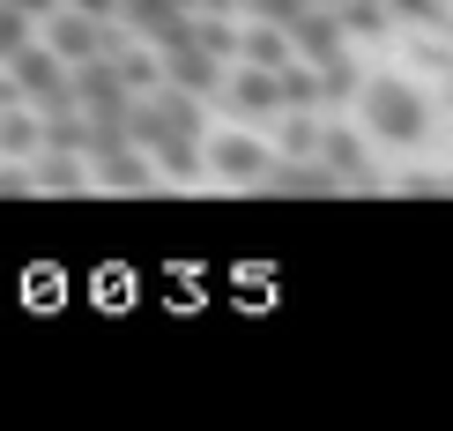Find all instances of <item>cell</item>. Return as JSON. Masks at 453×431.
Returning a JSON list of instances; mask_svg holds the SVG:
<instances>
[{"instance_id":"ffe728a7","label":"cell","mask_w":453,"mask_h":431,"mask_svg":"<svg viewBox=\"0 0 453 431\" xmlns=\"http://www.w3.org/2000/svg\"><path fill=\"white\" fill-rule=\"evenodd\" d=\"M312 8H342V0H312Z\"/></svg>"},{"instance_id":"5b68a950","label":"cell","mask_w":453,"mask_h":431,"mask_svg":"<svg viewBox=\"0 0 453 431\" xmlns=\"http://www.w3.org/2000/svg\"><path fill=\"white\" fill-rule=\"evenodd\" d=\"M157 186H164V172L149 164V149H134V142L89 157V194H157Z\"/></svg>"},{"instance_id":"ac0fdd59","label":"cell","mask_w":453,"mask_h":431,"mask_svg":"<svg viewBox=\"0 0 453 431\" xmlns=\"http://www.w3.org/2000/svg\"><path fill=\"white\" fill-rule=\"evenodd\" d=\"M0 194H23V164H0Z\"/></svg>"},{"instance_id":"8992f818","label":"cell","mask_w":453,"mask_h":431,"mask_svg":"<svg viewBox=\"0 0 453 431\" xmlns=\"http://www.w3.org/2000/svg\"><path fill=\"white\" fill-rule=\"evenodd\" d=\"M67 104L74 112H89V119H127V89H119V74H111V60H74L67 67Z\"/></svg>"},{"instance_id":"3957f363","label":"cell","mask_w":453,"mask_h":431,"mask_svg":"<svg viewBox=\"0 0 453 431\" xmlns=\"http://www.w3.org/2000/svg\"><path fill=\"white\" fill-rule=\"evenodd\" d=\"M0 67H8V82L23 89L30 112H60L67 104V60H60V52H45V45H30V37H23Z\"/></svg>"},{"instance_id":"7c38bea8","label":"cell","mask_w":453,"mask_h":431,"mask_svg":"<svg viewBox=\"0 0 453 431\" xmlns=\"http://www.w3.org/2000/svg\"><path fill=\"white\" fill-rule=\"evenodd\" d=\"M231 60H245V67H290L297 52H290V30L253 23V15H245V23H238V52H231Z\"/></svg>"},{"instance_id":"7a4b0ae2","label":"cell","mask_w":453,"mask_h":431,"mask_svg":"<svg viewBox=\"0 0 453 431\" xmlns=\"http://www.w3.org/2000/svg\"><path fill=\"white\" fill-rule=\"evenodd\" d=\"M37 23H45V37H37V45L60 52L67 67H74V60H104V52L127 37L119 23H111V15H82V8H67V0H60L52 15H37Z\"/></svg>"},{"instance_id":"ba28073f","label":"cell","mask_w":453,"mask_h":431,"mask_svg":"<svg viewBox=\"0 0 453 431\" xmlns=\"http://www.w3.org/2000/svg\"><path fill=\"white\" fill-rule=\"evenodd\" d=\"M23 194H89V157H74V149H37L23 164Z\"/></svg>"},{"instance_id":"2e32d148","label":"cell","mask_w":453,"mask_h":431,"mask_svg":"<svg viewBox=\"0 0 453 431\" xmlns=\"http://www.w3.org/2000/svg\"><path fill=\"white\" fill-rule=\"evenodd\" d=\"M23 37H30V15H15L8 0H0V60H8V52L23 45Z\"/></svg>"},{"instance_id":"e0dca14e","label":"cell","mask_w":453,"mask_h":431,"mask_svg":"<svg viewBox=\"0 0 453 431\" xmlns=\"http://www.w3.org/2000/svg\"><path fill=\"white\" fill-rule=\"evenodd\" d=\"M387 15H409V23H439L446 0H387Z\"/></svg>"},{"instance_id":"277c9868","label":"cell","mask_w":453,"mask_h":431,"mask_svg":"<svg viewBox=\"0 0 453 431\" xmlns=\"http://www.w3.org/2000/svg\"><path fill=\"white\" fill-rule=\"evenodd\" d=\"M201 164L216 179H231V186H268L275 149H268V135H209L201 142Z\"/></svg>"},{"instance_id":"8fae6325","label":"cell","mask_w":453,"mask_h":431,"mask_svg":"<svg viewBox=\"0 0 453 431\" xmlns=\"http://www.w3.org/2000/svg\"><path fill=\"white\" fill-rule=\"evenodd\" d=\"M365 127H327V112H319V142H312V164H319V172H327L334 186H342V179H357V172H365Z\"/></svg>"},{"instance_id":"30bf717a","label":"cell","mask_w":453,"mask_h":431,"mask_svg":"<svg viewBox=\"0 0 453 431\" xmlns=\"http://www.w3.org/2000/svg\"><path fill=\"white\" fill-rule=\"evenodd\" d=\"M223 104H231L238 119H275V112H282V82H275V67H245V60H238V74L223 82Z\"/></svg>"},{"instance_id":"52a82bcc","label":"cell","mask_w":453,"mask_h":431,"mask_svg":"<svg viewBox=\"0 0 453 431\" xmlns=\"http://www.w3.org/2000/svg\"><path fill=\"white\" fill-rule=\"evenodd\" d=\"M157 60H164V82L172 89H186V97H216L223 89V60L216 52H201V45H157Z\"/></svg>"},{"instance_id":"5bb4252c","label":"cell","mask_w":453,"mask_h":431,"mask_svg":"<svg viewBox=\"0 0 453 431\" xmlns=\"http://www.w3.org/2000/svg\"><path fill=\"white\" fill-rule=\"evenodd\" d=\"M334 23H342L349 45H365V37H387V30H394V15H387V0H342Z\"/></svg>"},{"instance_id":"9c48e42d","label":"cell","mask_w":453,"mask_h":431,"mask_svg":"<svg viewBox=\"0 0 453 431\" xmlns=\"http://www.w3.org/2000/svg\"><path fill=\"white\" fill-rule=\"evenodd\" d=\"M290 52H297L305 67L342 60V52H349V37H342V23H334V8H305V15H297V23H290Z\"/></svg>"},{"instance_id":"4fadbf2b","label":"cell","mask_w":453,"mask_h":431,"mask_svg":"<svg viewBox=\"0 0 453 431\" xmlns=\"http://www.w3.org/2000/svg\"><path fill=\"white\" fill-rule=\"evenodd\" d=\"M37 149H45L37 112H30V104H8V112H0V164H30Z\"/></svg>"},{"instance_id":"9a60e30c","label":"cell","mask_w":453,"mask_h":431,"mask_svg":"<svg viewBox=\"0 0 453 431\" xmlns=\"http://www.w3.org/2000/svg\"><path fill=\"white\" fill-rule=\"evenodd\" d=\"M305 8L312 0H245V15H253V23H275V30H290Z\"/></svg>"},{"instance_id":"6da1fadb","label":"cell","mask_w":453,"mask_h":431,"mask_svg":"<svg viewBox=\"0 0 453 431\" xmlns=\"http://www.w3.org/2000/svg\"><path fill=\"white\" fill-rule=\"evenodd\" d=\"M357 127H365V142H380V149H417L431 135V97L417 82H402V74H372V82H357Z\"/></svg>"},{"instance_id":"d6986e66","label":"cell","mask_w":453,"mask_h":431,"mask_svg":"<svg viewBox=\"0 0 453 431\" xmlns=\"http://www.w3.org/2000/svg\"><path fill=\"white\" fill-rule=\"evenodd\" d=\"M8 8H15V15H52L60 0H8Z\"/></svg>"}]
</instances>
